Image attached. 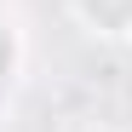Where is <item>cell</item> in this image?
<instances>
[{"label":"cell","instance_id":"obj_1","mask_svg":"<svg viewBox=\"0 0 132 132\" xmlns=\"http://www.w3.org/2000/svg\"><path fill=\"white\" fill-rule=\"evenodd\" d=\"M69 17L98 40H132V0H69Z\"/></svg>","mask_w":132,"mask_h":132}]
</instances>
